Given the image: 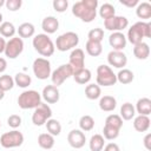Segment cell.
Returning <instances> with one entry per match:
<instances>
[{"instance_id": "6da1fadb", "label": "cell", "mask_w": 151, "mask_h": 151, "mask_svg": "<svg viewBox=\"0 0 151 151\" xmlns=\"http://www.w3.org/2000/svg\"><path fill=\"white\" fill-rule=\"evenodd\" d=\"M98 0H80L72 6V14L84 22H92L97 17Z\"/></svg>"}, {"instance_id": "7a4b0ae2", "label": "cell", "mask_w": 151, "mask_h": 151, "mask_svg": "<svg viewBox=\"0 0 151 151\" xmlns=\"http://www.w3.org/2000/svg\"><path fill=\"white\" fill-rule=\"evenodd\" d=\"M32 45H33L34 50L42 57H51L55 50L52 39L45 33L34 35V38L32 40Z\"/></svg>"}, {"instance_id": "3957f363", "label": "cell", "mask_w": 151, "mask_h": 151, "mask_svg": "<svg viewBox=\"0 0 151 151\" xmlns=\"http://www.w3.org/2000/svg\"><path fill=\"white\" fill-rule=\"evenodd\" d=\"M41 104V94L35 90H27L19 94L18 105L22 110L35 109Z\"/></svg>"}, {"instance_id": "277c9868", "label": "cell", "mask_w": 151, "mask_h": 151, "mask_svg": "<svg viewBox=\"0 0 151 151\" xmlns=\"http://www.w3.org/2000/svg\"><path fill=\"white\" fill-rule=\"evenodd\" d=\"M79 44V37L76 32H66L60 34L54 44V47H57L60 52H66L70 50H74Z\"/></svg>"}, {"instance_id": "5b68a950", "label": "cell", "mask_w": 151, "mask_h": 151, "mask_svg": "<svg viewBox=\"0 0 151 151\" xmlns=\"http://www.w3.org/2000/svg\"><path fill=\"white\" fill-rule=\"evenodd\" d=\"M97 85L99 86H112L117 83V77L109 65H99L97 67Z\"/></svg>"}, {"instance_id": "8992f818", "label": "cell", "mask_w": 151, "mask_h": 151, "mask_svg": "<svg viewBox=\"0 0 151 151\" xmlns=\"http://www.w3.org/2000/svg\"><path fill=\"white\" fill-rule=\"evenodd\" d=\"M24 134L18 130H12L9 132H5L0 137V145L5 149H13L22 145Z\"/></svg>"}, {"instance_id": "52a82bcc", "label": "cell", "mask_w": 151, "mask_h": 151, "mask_svg": "<svg viewBox=\"0 0 151 151\" xmlns=\"http://www.w3.org/2000/svg\"><path fill=\"white\" fill-rule=\"evenodd\" d=\"M32 68L34 76L40 80H45L48 77H51V63L46 58H37L33 61Z\"/></svg>"}, {"instance_id": "ba28073f", "label": "cell", "mask_w": 151, "mask_h": 151, "mask_svg": "<svg viewBox=\"0 0 151 151\" xmlns=\"http://www.w3.org/2000/svg\"><path fill=\"white\" fill-rule=\"evenodd\" d=\"M73 76V68L70 66V64H63L59 67H57L52 73H51V80L52 85L54 86H60L66 79Z\"/></svg>"}, {"instance_id": "9c48e42d", "label": "cell", "mask_w": 151, "mask_h": 151, "mask_svg": "<svg viewBox=\"0 0 151 151\" xmlns=\"http://www.w3.org/2000/svg\"><path fill=\"white\" fill-rule=\"evenodd\" d=\"M22 51H24V41L20 37H13L8 41H6V47L4 53L7 58L15 59L21 54Z\"/></svg>"}, {"instance_id": "30bf717a", "label": "cell", "mask_w": 151, "mask_h": 151, "mask_svg": "<svg viewBox=\"0 0 151 151\" xmlns=\"http://www.w3.org/2000/svg\"><path fill=\"white\" fill-rule=\"evenodd\" d=\"M52 117V110L47 104L41 103L38 107L34 109V112L32 114V123L37 126L44 125L50 118Z\"/></svg>"}, {"instance_id": "8fae6325", "label": "cell", "mask_w": 151, "mask_h": 151, "mask_svg": "<svg viewBox=\"0 0 151 151\" xmlns=\"http://www.w3.org/2000/svg\"><path fill=\"white\" fill-rule=\"evenodd\" d=\"M104 26L107 31L111 32H122L124 28L129 26V20L122 15H113L109 19L104 20Z\"/></svg>"}, {"instance_id": "7c38bea8", "label": "cell", "mask_w": 151, "mask_h": 151, "mask_svg": "<svg viewBox=\"0 0 151 151\" xmlns=\"http://www.w3.org/2000/svg\"><path fill=\"white\" fill-rule=\"evenodd\" d=\"M68 64L73 68V72L84 68L85 67V53H84V51L81 48L72 50V52L70 54Z\"/></svg>"}, {"instance_id": "4fadbf2b", "label": "cell", "mask_w": 151, "mask_h": 151, "mask_svg": "<svg viewBox=\"0 0 151 151\" xmlns=\"http://www.w3.org/2000/svg\"><path fill=\"white\" fill-rule=\"evenodd\" d=\"M107 63L116 68H124L127 64V57L123 51H111L107 54Z\"/></svg>"}, {"instance_id": "5bb4252c", "label": "cell", "mask_w": 151, "mask_h": 151, "mask_svg": "<svg viewBox=\"0 0 151 151\" xmlns=\"http://www.w3.org/2000/svg\"><path fill=\"white\" fill-rule=\"evenodd\" d=\"M67 142L73 149H81L86 142L85 133L81 130H71L67 134Z\"/></svg>"}, {"instance_id": "9a60e30c", "label": "cell", "mask_w": 151, "mask_h": 151, "mask_svg": "<svg viewBox=\"0 0 151 151\" xmlns=\"http://www.w3.org/2000/svg\"><path fill=\"white\" fill-rule=\"evenodd\" d=\"M41 98L47 103V104H55L59 101L60 98V92L57 86L54 85H47L42 88Z\"/></svg>"}, {"instance_id": "2e32d148", "label": "cell", "mask_w": 151, "mask_h": 151, "mask_svg": "<svg viewBox=\"0 0 151 151\" xmlns=\"http://www.w3.org/2000/svg\"><path fill=\"white\" fill-rule=\"evenodd\" d=\"M109 44L113 51H123L126 47V37L122 32H112L109 37Z\"/></svg>"}, {"instance_id": "e0dca14e", "label": "cell", "mask_w": 151, "mask_h": 151, "mask_svg": "<svg viewBox=\"0 0 151 151\" xmlns=\"http://www.w3.org/2000/svg\"><path fill=\"white\" fill-rule=\"evenodd\" d=\"M41 28L44 29L45 34H53L58 31L59 28V21L55 17H46L42 19V22H41Z\"/></svg>"}, {"instance_id": "ac0fdd59", "label": "cell", "mask_w": 151, "mask_h": 151, "mask_svg": "<svg viewBox=\"0 0 151 151\" xmlns=\"http://www.w3.org/2000/svg\"><path fill=\"white\" fill-rule=\"evenodd\" d=\"M126 38H127L126 40H129L132 45H137V44H139V42L143 41L144 35H143V33H142V31H140V27H139V24H138V22H136L134 25H132V26L129 28V31H127V37H126Z\"/></svg>"}, {"instance_id": "d6986e66", "label": "cell", "mask_w": 151, "mask_h": 151, "mask_svg": "<svg viewBox=\"0 0 151 151\" xmlns=\"http://www.w3.org/2000/svg\"><path fill=\"white\" fill-rule=\"evenodd\" d=\"M134 110L140 114V116H149L151 113V99L143 97L137 100Z\"/></svg>"}, {"instance_id": "ffe728a7", "label": "cell", "mask_w": 151, "mask_h": 151, "mask_svg": "<svg viewBox=\"0 0 151 151\" xmlns=\"http://www.w3.org/2000/svg\"><path fill=\"white\" fill-rule=\"evenodd\" d=\"M133 55L137 59H139V60L147 59L149 55H150V47H149V45L146 42H144V41L134 45V47H133Z\"/></svg>"}, {"instance_id": "44dd1931", "label": "cell", "mask_w": 151, "mask_h": 151, "mask_svg": "<svg viewBox=\"0 0 151 151\" xmlns=\"http://www.w3.org/2000/svg\"><path fill=\"white\" fill-rule=\"evenodd\" d=\"M72 77H73V79H74V81H76L77 84L85 85V84H87V83L91 80L92 74H91V71H90L88 68L84 67V68H81V70H78V71L73 72V76H72Z\"/></svg>"}, {"instance_id": "7402d4cb", "label": "cell", "mask_w": 151, "mask_h": 151, "mask_svg": "<svg viewBox=\"0 0 151 151\" xmlns=\"http://www.w3.org/2000/svg\"><path fill=\"white\" fill-rule=\"evenodd\" d=\"M117 106V100L112 96H104L99 99V107L104 112H111L116 109Z\"/></svg>"}, {"instance_id": "603a6c76", "label": "cell", "mask_w": 151, "mask_h": 151, "mask_svg": "<svg viewBox=\"0 0 151 151\" xmlns=\"http://www.w3.org/2000/svg\"><path fill=\"white\" fill-rule=\"evenodd\" d=\"M150 118L149 116H137L133 120V127L138 132H145L150 129Z\"/></svg>"}, {"instance_id": "cb8c5ba5", "label": "cell", "mask_w": 151, "mask_h": 151, "mask_svg": "<svg viewBox=\"0 0 151 151\" xmlns=\"http://www.w3.org/2000/svg\"><path fill=\"white\" fill-rule=\"evenodd\" d=\"M38 144L44 150H51L54 146V137L47 133H40L38 136Z\"/></svg>"}, {"instance_id": "d4e9b609", "label": "cell", "mask_w": 151, "mask_h": 151, "mask_svg": "<svg viewBox=\"0 0 151 151\" xmlns=\"http://www.w3.org/2000/svg\"><path fill=\"white\" fill-rule=\"evenodd\" d=\"M85 50H86L87 54H90L91 57H98L103 52V46H101V42L87 40L86 45H85Z\"/></svg>"}, {"instance_id": "484cf974", "label": "cell", "mask_w": 151, "mask_h": 151, "mask_svg": "<svg viewBox=\"0 0 151 151\" xmlns=\"http://www.w3.org/2000/svg\"><path fill=\"white\" fill-rule=\"evenodd\" d=\"M116 77H117V81H119V83L123 84V85H127V84L132 83L133 79H134L133 72H132L131 70H129V68H123V70H120V71L116 74Z\"/></svg>"}, {"instance_id": "4316f807", "label": "cell", "mask_w": 151, "mask_h": 151, "mask_svg": "<svg viewBox=\"0 0 151 151\" xmlns=\"http://www.w3.org/2000/svg\"><path fill=\"white\" fill-rule=\"evenodd\" d=\"M136 14L139 19H150L151 18V5L146 1L137 5Z\"/></svg>"}, {"instance_id": "83f0119b", "label": "cell", "mask_w": 151, "mask_h": 151, "mask_svg": "<svg viewBox=\"0 0 151 151\" xmlns=\"http://www.w3.org/2000/svg\"><path fill=\"white\" fill-rule=\"evenodd\" d=\"M34 32H35L34 25L31 24V22H22L18 27V34H19V37L21 39L22 38H31V37H33Z\"/></svg>"}, {"instance_id": "f1b7e54d", "label": "cell", "mask_w": 151, "mask_h": 151, "mask_svg": "<svg viewBox=\"0 0 151 151\" xmlns=\"http://www.w3.org/2000/svg\"><path fill=\"white\" fill-rule=\"evenodd\" d=\"M100 94H101V88L99 85L97 84H88L86 85L85 87V96L87 99L90 100H94V99H98L100 98Z\"/></svg>"}, {"instance_id": "f546056e", "label": "cell", "mask_w": 151, "mask_h": 151, "mask_svg": "<svg viewBox=\"0 0 151 151\" xmlns=\"http://www.w3.org/2000/svg\"><path fill=\"white\" fill-rule=\"evenodd\" d=\"M120 118L124 120H131L136 116L134 106L131 103H124L120 107Z\"/></svg>"}, {"instance_id": "4dcf8cb0", "label": "cell", "mask_w": 151, "mask_h": 151, "mask_svg": "<svg viewBox=\"0 0 151 151\" xmlns=\"http://www.w3.org/2000/svg\"><path fill=\"white\" fill-rule=\"evenodd\" d=\"M104 144H105V139L101 134H93L88 142V146L91 151H101L104 149Z\"/></svg>"}, {"instance_id": "1f68e13d", "label": "cell", "mask_w": 151, "mask_h": 151, "mask_svg": "<svg viewBox=\"0 0 151 151\" xmlns=\"http://www.w3.org/2000/svg\"><path fill=\"white\" fill-rule=\"evenodd\" d=\"M14 79V85L21 87V88H26L31 85L32 83V79H31V76L26 74V73H22V72H19L15 74V77L13 78Z\"/></svg>"}, {"instance_id": "d6a6232c", "label": "cell", "mask_w": 151, "mask_h": 151, "mask_svg": "<svg viewBox=\"0 0 151 151\" xmlns=\"http://www.w3.org/2000/svg\"><path fill=\"white\" fill-rule=\"evenodd\" d=\"M45 125H46L47 132H48L50 134H52L53 137L60 134V132H61V124L59 123V120L53 119V118H50V119L45 123Z\"/></svg>"}, {"instance_id": "836d02e7", "label": "cell", "mask_w": 151, "mask_h": 151, "mask_svg": "<svg viewBox=\"0 0 151 151\" xmlns=\"http://www.w3.org/2000/svg\"><path fill=\"white\" fill-rule=\"evenodd\" d=\"M15 32L17 29L14 25L9 21H2V24L0 25V34L2 35V38H13Z\"/></svg>"}, {"instance_id": "e575fe53", "label": "cell", "mask_w": 151, "mask_h": 151, "mask_svg": "<svg viewBox=\"0 0 151 151\" xmlns=\"http://www.w3.org/2000/svg\"><path fill=\"white\" fill-rule=\"evenodd\" d=\"M79 127H80L81 131H85V132L91 131L94 127V119L91 116H88V114H85V116L80 117V119H79Z\"/></svg>"}, {"instance_id": "d590c367", "label": "cell", "mask_w": 151, "mask_h": 151, "mask_svg": "<svg viewBox=\"0 0 151 151\" xmlns=\"http://www.w3.org/2000/svg\"><path fill=\"white\" fill-rule=\"evenodd\" d=\"M99 15H100V18H103L104 20H105V19H109V18H111V17H113V15H116V9H114L113 5H111V4H109V2L103 4V5L100 6V8H99Z\"/></svg>"}, {"instance_id": "8d00e7d4", "label": "cell", "mask_w": 151, "mask_h": 151, "mask_svg": "<svg viewBox=\"0 0 151 151\" xmlns=\"http://www.w3.org/2000/svg\"><path fill=\"white\" fill-rule=\"evenodd\" d=\"M105 125H109L111 127H114L117 130H120L123 126V119L119 114H110L105 119Z\"/></svg>"}, {"instance_id": "74e56055", "label": "cell", "mask_w": 151, "mask_h": 151, "mask_svg": "<svg viewBox=\"0 0 151 151\" xmlns=\"http://www.w3.org/2000/svg\"><path fill=\"white\" fill-rule=\"evenodd\" d=\"M14 86V79L8 76V74H2L0 76V88L4 92H7L9 90H12Z\"/></svg>"}, {"instance_id": "f35d334b", "label": "cell", "mask_w": 151, "mask_h": 151, "mask_svg": "<svg viewBox=\"0 0 151 151\" xmlns=\"http://www.w3.org/2000/svg\"><path fill=\"white\" fill-rule=\"evenodd\" d=\"M119 131H120V130H117V129L111 127V126H109V125H104V129H103V137H104V139L113 140V139H116V138L119 136Z\"/></svg>"}, {"instance_id": "ab89813d", "label": "cell", "mask_w": 151, "mask_h": 151, "mask_svg": "<svg viewBox=\"0 0 151 151\" xmlns=\"http://www.w3.org/2000/svg\"><path fill=\"white\" fill-rule=\"evenodd\" d=\"M87 38H88V40L101 42V40H103V38H104V31H103V28H99V27L92 28V29L87 33Z\"/></svg>"}, {"instance_id": "60d3db41", "label": "cell", "mask_w": 151, "mask_h": 151, "mask_svg": "<svg viewBox=\"0 0 151 151\" xmlns=\"http://www.w3.org/2000/svg\"><path fill=\"white\" fill-rule=\"evenodd\" d=\"M52 5H53L54 11H57V12H59V13H63V12H65V11L67 9V7H68V1H67V0H54V1L52 2Z\"/></svg>"}, {"instance_id": "b9f144b4", "label": "cell", "mask_w": 151, "mask_h": 151, "mask_svg": "<svg viewBox=\"0 0 151 151\" xmlns=\"http://www.w3.org/2000/svg\"><path fill=\"white\" fill-rule=\"evenodd\" d=\"M7 124L8 126H11L12 129H17L21 125V117L18 116V114H11L8 118H7Z\"/></svg>"}, {"instance_id": "7bdbcfd3", "label": "cell", "mask_w": 151, "mask_h": 151, "mask_svg": "<svg viewBox=\"0 0 151 151\" xmlns=\"http://www.w3.org/2000/svg\"><path fill=\"white\" fill-rule=\"evenodd\" d=\"M140 31L144 35V38H150L151 37V24L150 22H145V21H138Z\"/></svg>"}, {"instance_id": "ee69618b", "label": "cell", "mask_w": 151, "mask_h": 151, "mask_svg": "<svg viewBox=\"0 0 151 151\" xmlns=\"http://www.w3.org/2000/svg\"><path fill=\"white\" fill-rule=\"evenodd\" d=\"M5 5H6L7 9H9V11H12V12H15V11H18V9L21 7L22 1H21V0H7V1L5 2Z\"/></svg>"}, {"instance_id": "f6af8a7d", "label": "cell", "mask_w": 151, "mask_h": 151, "mask_svg": "<svg viewBox=\"0 0 151 151\" xmlns=\"http://www.w3.org/2000/svg\"><path fill=\"white\" fill-rule=\"evenodd\" d=\"M119 2L124 6H126V7H130V8H132V7H134L139 4L138 0H119Z\"/></svg>"}, {"instance_id": "bcb514c9", "label": "cell", "mask_w": 151, "mask_h": 151, "mask_svg": "<svg viewBox=\"0 0 151 151\" xmlns=\"http://www.w3.org/2000/svg\"><path fill=\"white\" fill-rule=\"evenodd\" d=\"M104 151H120L118 144L116 143H109L104 146Z\"/></svg>"}, {"instance_id": "7dc6e473", "label": "cell", "mask_w": 151, "mask_h": 151, "mask_svg": "<svg viewBox=\"0 0 151 151\" xmlns=\"http://www.w3.org/2000/svg\"><path fill=\"white\" fill-rule=\"evenodd\" d=\"M143 144L145 146L146 150H151V133H147L144 139H143Z\"/></svg>"}, {"instance_id": "c3c4849f", "label": "cell", "mask_w": 151, "mask_h": 151, "mask_svg": "<svg viewBox=\"0 0 151 151\" xmlns=\"http://www.w3.org/2000/svg\"><path fill=\"white\" fill-rule=\"evenodd\" d=\"M7 67V61L5 58H1L0 57V73H2Z\"/></svg>"}, {"instance_id": "681fc988", "label": "cell", "mask_w": 151, "mask_h": 151, "mask_svg": "<svg viewBox=\"0 0 151 151\" xmlns=\"http://www.w3.org/2000/svg\"><path fill=\"white\" fill-rule=\"evenodd\" d=\"M5 47H6V40L5 38L0 37V53L5 52Z\"/></svg>"}, {"instance_id": "f907efd6", "label": "cell", "mask_w": 151, "mask_h": 151, "mask_svg": "<svg viewBox=\"0 0 151 151\" xmlns=\"http://www.w3.org/2000/svg\"><path fill=\"white\" fill-rule=\"evenodd\" d=\"M4 97H5V92L0 88V100H2V99H4Z\"/></svg>"}, {"instance_id": "816d5d0a", "label": "cell", "mask_w": 151, "mask_h": 151, "mask_svg": "<svg viewBox=\"0 0 151 151\" xmlns=\"http://www.w3.org/2000/svg\"><path fill=\"white\" fill-rule=\"evenodd\" d=\"M5 2H6L5 0H0V7H1V6H4V5H5Z\"/></svg>"}, {"instance_id": "f5cc1de1", "label": "cell", "mask_w": 151, "mask_h": 151, "mask_svg": "<svg viewBox=\"0 0 151 151\" xmlns=\"http://www.w3.org/2000/svg\"><path fill=\"white\" fill-rule=\"evenodd\" d=\"M1 24H2V14L0 13V25H1Z\"/></svg>"}, {"instance_id": "db71d44e", "label": "cell", "mask_w": 151, "mask_h": 151, "mask_svg": "<svg viewBox=\"0 0 151 151\" xmlns=\"http://www.w3.org/2000/svg\"><path fill=\"white\" fill-rule=\"evenodd\" d=\"M0 127H1V122H0Z\"/></svg>"}]
</instances>
